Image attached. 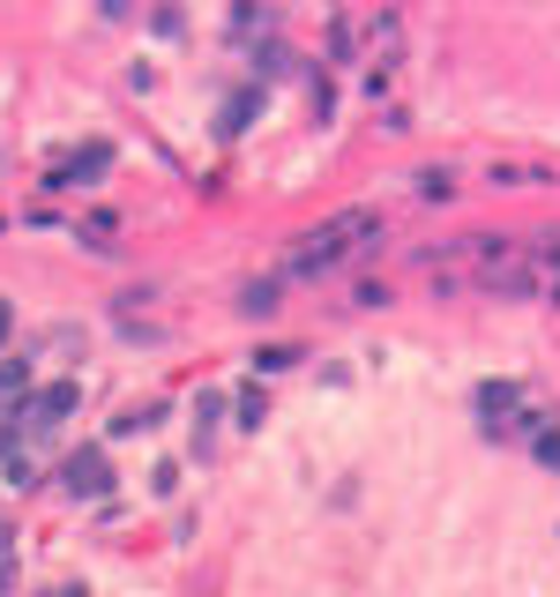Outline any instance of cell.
<instances>
[{"instance_id":"obj_1","label":"cell","mask_w":560,"mask_h":597,"mask_svg":"<svg viewBox=\"0 0 560 597\" xmlns=\"http://www.w3.org/2000/svg\"><path fill=\"white\" fill-rule=\"evenodd\" d=\"M366 232H382V216H374V210H337L329 224H314V232H306V247H300L292 269H300V277H322V269H329V261H345Z\"/></svg>"},{"instance_id":"obj_2","label":"cell","mask_w":560,"mask_h":597,"mask_svg":"<svg viewBox=\"0 0 560 597\" xmlns=\"http://www.w3.org/2000/svg\"><path fill=\"white\" fill-rule=\"evenodd\" d=\"M60 485H68L75 501H97V493H113V464H105V448H75V456L60 464Z\"/></svg>"},{"instance_id":"obj_3","label":"cell","mask_w":560,"mask_h":597,"mask_svg":"<svg viewBox=\"0 0 560 597\" xmlns=\"http://www.w3.org/2000/svg\"><path fill=\"white\" fill-rule=\"evenodd\" d=\"M105 165H113V150H105V142H90V150H75L68 165L52 172V187H83V179H97Z\"/></svg>"},{"instance_id":"obj_4","label":"cell","mask_w":560,"mask_h":597,"mask_svg":"<svg viewBox=\"0 0 560 597\" xmlns=\"http://www.w3.org/2000/svg\"><path fill=\"white\" fill-rule=\"evenodd\" d=\"M75 411V382H52V388H38V403H31V426H60Z\"/></svg>"},{"instance_id":"obj_5","label":"cell","mask_w":560,"mask_h":597,"mask_svg":"<svg viewBox=\"0 0 560 597\" xmlns=\"http://www.w3.org/2000/svg\"><path fill=\"white\" fill-rule=\"evenodd\" d=\"M478 411H516V382H486L478 388Z\"/></svg>"},{"instance_id":"obj_6","label":"cell","mask_w":560,"mask_h":597,"mask_svg":"<svg viewBox=\"0 0 560 597\" xmlns=\"http://www.w3.org/2000/svg\"><path fill=\"white\" fill-rule=\"evenodd\" d=\"M240 306H247V314H269V306H277V277H261V284H247V292H240Z\"/></svg>"},{"instance_id":"obj_7","label":"cell","mask_w":560,"mask_h":597,"mask_svg":"<svg viewBox=\"0 0 560 597\" xmlns=\"http://www.w3.org/2000/svg\"><path fill=\"white\" fill-rule=\"evenodd\" d=\"M292 359H300V351H292V343H269V351H261L255 366H261V374H284V366H292Z\"/></svg>"},{"instance_id":"obj_8","label":"cell","mask_w":560,"mask_h":597,"mask_svg":"<svg viewBox=\"0 0 560 597\" xmlns=\"http://www.w3.org/2000/svg\"><path fill=\"white\" fill-rule=\"evenodd\" d=\"M15 388H31V366H15V359H0V396H15Z\"/></svg>"},{"instance_id":"obj_9","label":"cell","mask_w":560,"mask_h":597,"mask_svg":"<svg viewBox=\"0 0 560 597\" xmlns=\"http://www.w3.org/2000/svg\"><path fill=\"white\" fill-rule=\"evenodd\" d=\"M261 419H269V403H261V388H247L240 396V426H261Z\"/></svg>"},{"instance_id":"obj_10","label":"cell","mask_w":560,"mask_h":597,"mask_svg":"<svg viewBox=\"0 0 560 597\" xmlns=\"http://www.w3.org/2000/svg\"><path fill=\"white\" fill-rule=\"evenodd\" d=\"M8 329H15V306H8V298H0V343H8Z\"/></svg>"},{"instance_id":"obj_11","label":"cell","mask_w":560,"mask_h":597,"mask_svg":"<svg viewBox=\"0 0 560 597\" xmlns=\"http://www.w3.org/2000/svg\"><path fill=\"white\" fill-rule=\"evenodd\" d=\"M8 538H15V530H8V523H0V560H8Z\"/></svg>"},{"instance_id":"obj_12","label":"cell","mask_w":560,"mask_h":597,"mask_svg":"<svg viewBox=\"0 0 560 597\" xmlns=\"http://www.w3.org/2000/svg\"><path fill=\"white\" fill-rule=\"evenodd\" d=\"M0 597H8V567H0Z\"/></svg>"}]
</instances>
